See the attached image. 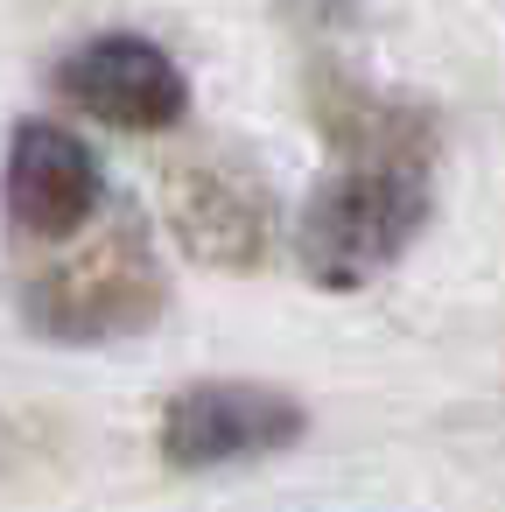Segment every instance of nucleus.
Masks as SVG:
<instances>
[{"label":"nucleus","mask_w":505,"mask_h":512,"mask_svg":"<svg viewBox=\"0 0 505 512\" xmlns=\"http://www.w3.org/2000/svg\"><path fill=\"white\" fill-rule=\"evenodd\" d=\"M330 141H337V162L302 204L295 260L316 288L351 295V288L379 281L428 225L435 134L421 113L351 92L330 113Z\"/></svg>","instance_id":"obj_1"},{"label":"nucleus","mask_w":505,"mask_h":512,"mask_svg":"<svg viewBox=\"0 0 505 512\" xmlns=\"http://www.w3.org/2000/svg\"><path fill=\"white\" fill-rule=\"evenodd\" d=\"M309 435V407L281 386L260 379H197L169 393L155 421V449L169 470H232V463H267Z\"/></svg>","instance_id":"obj_2"},{"label":"nucleus","mask_w":505,"mask_h":512,"mask_svg":"<svg viewBox=\"0 0 505 512\" xmlns=\"http://www.w3.org/2000/svg\"><path fill=\"white\" fill-rule=\"evenodd\" d=\"M155 309H162V267L134 225H120L78 267H57L29 288V323L57 344H106V337L148 330Z\"/></svg>","instance_id":"obj_3"},{"label":"nucleus","mask_w":505,"mask_h":512,"mask_svg":"<svg viewBox=\"0 0 505 512\" xmlns=\"http://www.w3.org/2000/svg\"><path fill=\"white\" fill-rule=\"evenodd\" d=\"M57 85L85 120L120 127V134H169L190 113V85L176 57L148 36H92L85 50H71Z\"/></svg>","instance_id":"obj_4"},{"label":"nucleus","mask_w":505,"mask_h":512,"mask_svg":"<svg viewBox=\"0 0 505 512\" xmlns=\"http://www.w3.org/2000/svg\"><path fill=\"white\" fill-rule=\"evenodd\" d=\"M8 218L29 232V239H78L92 218H99V197H106V176H99V155L57 127V120H22L15 141H8Z\"/></svg>","instance_id":"obj_5"},{"label":"nucleus","mask_w":505,"mask_h":512,"mask_svg":"<svg viewBox=\"0 0 505 512\" xmlns=\"http://www.w3.org/2000/svg\"><path fill=\"white\" fill-rule=\"evenodd\" d=\"M169 211H176L183 246L197 260H211V267H260L267 232H274L267 197L239 169H190V176H176Z\"/></svg>","instance_id":"obj_6"}]
</instances>
